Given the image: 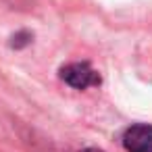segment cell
<instances>
[{
	"label": "cell",
	"mask_w": 152,
	"mask_h": 152,
	"mask_svg": "<svg viewBox=\"0 0 152 152\" xmlns=\"http://www.w3.org/2000/svg\"><path fill=\"white\" fill-rule=\"evenodd\" d=\"M123 148L127 152H152V125L135 123L123 133Z\"/></svg>",
	"instance_id": "obj_2"
},
{
	"label": "cell",
	"mask_w": 152,
	"mask_h": 152,
	"mask_svg": "<svg viewBox=\"0 0 152 152\" xmlns=\"http://www.w3.org/2000/svg\"><path fill=\"white\" fill-rule=\"evenodd\" d=\"M61 79L75 88V90H88L94 86H100V75L94 71L88 63H69L61 69Z\"/></svg>",
	"instance_id": "obj_1"
},
{
	"label": "cell",
	"mask_w": 152,
	"mask_h": 152,
	"mask_svg": "<svg viewBox=\"0 0 152 152\" xmlns=\"http://www.w3.org/2000/svg\"><path fill=\"white\" fill-rule=\"evenodd\" d=\"M79 152H104V150H98V148H83V150H79Z\"/></svg>",
	"instance_id": "obj_3"
}]
</instances>
